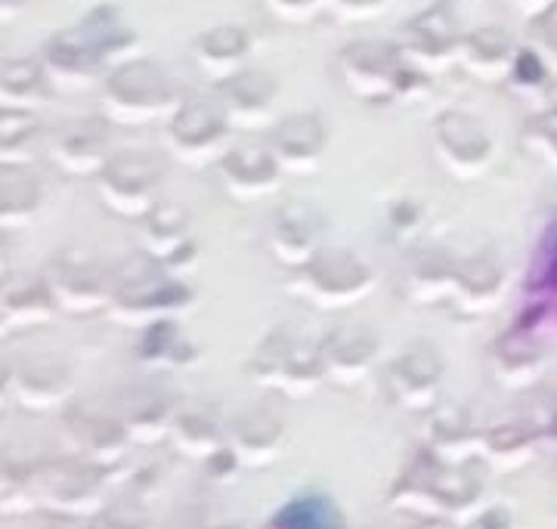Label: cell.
<instances>
[{"instance_id": "cell-1", "label": "cell", "mask_w": 557, "mask_h": 529, "mask_svg": "<svg viewBox=\"0 0 557 529\" xmlns=\"http://www.w3.org/2000/svg\"><path fill=\"white\" fill-rule=\"evenodd\" d=\"M137 35L131 25H124L115 7H97L90 10L78 25L65 28L60 35L44 44L40 62L53 84V90H87L97 81L127 62L134 50Z\"/></svg>"}, {"instance_id": "cell-2", "label": "cell", "mask_w": 557, "mask_h": 529, "mask_svg": "<svg viewBox=\"0 0 557 529\" xmlns=\"http://www.w3.org/2000/svg\"><path fill=\"white\" fill-rule=\"evenodd\" d=\"M174 78L152 59H127L100 84V115L121 127H146L180 109Z\"/></svg>"}, {"instance_id": "cell-3", "label": "cell", "mask_w": 557, "mask_h": 529, "mask_svg": "<svg viewBox=\"0 0 557 529\" xmlns=\"http://www.w3.org/2000/svg\"><path fill=\"white\" fill-rule=\"evenodd\" d=\"M112 279L115 292L109 313L121 325H156L164 319H177L193 307V292L146 251L127 260Z\"/></svg>"}, {"instance_id": "cell-4", "label": "cell", "mask_w": 557, "mask_h": 529, "mask_svg": "<svg viewBox=\"0 0 557 529\" xmlns=\"http://www.w3.org/2000/svg\"><path fill=\"white\" fill-rule=\"evenodd\" d=\"M341 87L366 106H387L399 97L416 94L428 81L412 69L397 44L391 40H354L335 59Z\"/></svg>"}, {"instance_id": "cell-5", "label": "cell", "mask_w": 557, "mask_h": 529, "mask_svg": "<svg viewBox=\"0 0 557 529\" xmlns=\"http://www.w3.org/2000/svg\"><path fill=\"white\" fill-rule=\"evenodd\" d=\"M248 372L263 387L292 396H310L329 378L319 356V344H307L288 329H278L260 341Z\"/></svg>"}, {"instance_id": "cell-6", "label": "cell", "mask_w": 557, "mask_h": 529, "mask_svg": "<svg viewBox=\"0 0 557 529\" xmlns=\"http://www.w3.org/2000/svg\"><path fill=\"white\" fill-rule=\"evenodd\" d=\"M292 288L298 297L322 310H344L372 292V270L344 248H322L307 267L295 273Z\"/></svg>"}, {"instance_id": "cell-7", "label": "cell", "mask_w": 557, "mask_h": 529, "mask_svg": "<svg viewBox=\"0 0 557 529\" xmlns=\"http://www.w3.org/2000/svg\"><path fill=\"white\" fill-rule=\"evenodd\" d=\"M164 171L149 152H115L97 176V198L121 220H143L159 205Z\"/></svg>"}, {"instance_id": "cell-8", "label": "cell", "mask_w": 557, "mask_h": 529, "mask_svg": "<svg viewBox=\"0 0 557 529\" xmlns=\"http://www.w3.org/2000/svg\"><path fill=\"white\" fill-rule=\"evenodd\" d=\"M461 28L449 0H437L434 7L421 10L418 16L399 28V38L394 40L403 59L418 69L421 75H440L449 65H456L461 57Z\"/></svg>"}, {"instance_id": "cell-9", "label": "cell", "mask_w": 557, "mask_h": 529, "mask_svg": "<svg viewBox=\"0 0 557 529\" xmlns=\"http://www.w3.org/2000/svg\"><path fill=\"white\" fill-rule=\"evenodd\" d=\"M168 143L174 156L183 161L201 164L208 158L226 156V139L233 134L230 115L218 97H189L180 102V109L168 118Z\"/></svg>"}, {"instance_id": "cell-10", "label": "cell", "mask_w": 557, "mask_h": 529, "mask_svg": "<svg viewBox=\"0 0 557 529\" xmlns=\"http://www.w3.org/2000/svg\"><path fill=\"white\" fill-rule=\"evenodd\" d=\"M44 282L53 294L60 313L94 316L112 307L115 279L106 273L97 260L78 251L53 257L44 270Z\"/></svg>"}, {"instance_id": "cell-11", "label": "cell", "mask_w": 557, "mask_h": 529, "mask_svg": "<svg viewBox=\"0 0 557 529\" xmlns=\"http://www.w3.org/2000/svg\"><path fill=\"white\" fill-rule=\"evenodd\" d=\"M431 143L443 171L456 180H478L493 164V137L486 124L471 112H440L431 124Z\"/></svg>"}, {"instance_id": "cell-12", "label": "cell", "mask_w": 557, "mask_h": 529, "mask_svg": "<svg viewBox=\"0 0 557 529\" xmlns=\"http://www.w3.org/2000/svg\"><path fill=\"white\" fill-rule=\"evenodd\" d=\"M109 127L112 124L102 115L62 121L44 143V152L60 174L75 180H97L109 164V158L115 156L109 152V139H112Z\"/></svg>"}, {"instance_id": "cell-13", "label": "cell", "mask_w": 557, "mask_h": 529, "mask_svg": "<svg viewBox=\"0 0 557 529\" xmlns=\"http://www.w3.org/2000/svg\"><path fill=\"white\" fill-rule=\"evenodd\" d=\"M325 233H329V223L317 205L285 201L270 223L267 245L278 263H285L298 273L300 267H307L325 248Z\"/></svg>"}, {"instance_id": "cell-14", "label": "cell", "mask_w": 557, "mask_h": 529, "mask_svg": "<svg viewBox=\"0 0 557 529\" xmlns=\"http://www.w3.org/2000/svg\"><path fill=\"white\" fill-rule=\"evenodd\" d=\"M282 174L285 171H282V164L267 143L230 146L226 156L218 161V180L223 193L233 201H242V205L273 196L282 183Z\"/></svg>"}, {"instance_id": "cell-15", "label": "cell", "mask_w": 557, "mask_h": 529, "mask_svg": "<svg viewBox=\"0 0 557 529\" xmlns=\"http://www.w3.org/2000/svg\"><path fill=\"white\" fill-rule=\"evenodd\" d=\"M278 81L263 69H245L239 75L218 84L214 97L223 102L233 131H260L276 124Z\"/></svg>"}, {"instance_id": "cell-16", "label": "cell", "mask_w": 557, "mask_h": 529, "mask_svg": "<svg viewBox=\"0 0 557 529\" xmlns=\"http://www.w3.org/2000/svg\"><path fill=\"white\" fill-rule=\"evenodd\" d=\"M267 146L273 149V156H276L285 174L310 176L317 174L322 156L329 149V131H325L319 115L300 112V115H288L276 121L270 127Z\"/></svg>"}, {"instance_id": "cell-17", "label": "cell", "mask_w": 557, "mask_h": 529, "mask_svg": "<svg viewBox=\"0 0 557 529\" xmlns=\"http://www.w3.org/2000/svg\"><path fill=\"white\" fill-rule=\"evenodd\" d=\"M319 356L329 378L341 384H357L379 362L381 337L369 325L344 322L319 341Z\"/></svg>"}, {"instance_id": "cell-18", "label": "cell", "mask_w": 557, "mask_h": 529, "mask_svg": "<svg viewBox=\"0 0 557 529\" xmlns=\"http://www.w3.org/2000/svg\"><path fill=\"white\" fill-rule=\"evenodd\" d=\"M143 223V251L164 263L171 273L180 263H189L196 257V238H193V220L189 211L177 201H159Z\"/></svg>"}, {"instance_id": "cell-19", "label": "cell", "mask_w": 557, "mask_h": 529, "mask_svg": "<svg viewBox=\"0 0 557 529\" xmlns=\"http://www.w3.org/2000/svg\"><path fill=\"white\" fill-rule=\"evenodd\" d=\"M440 381H443V356L431 341L409 344L387 369V391L409 409L428 406L437 396Z\"/></svg>"}, {"instance_id": "cell-20", "label": "cell", "mask_w": 557, "mask_h": 529, "mask_svg": "<svg viewBox=\"0 0 557 529\" xmlns=\"http://www.w3.org/2000/svg\"><path fill=\"white\" fill-rule=\"evenodd\" d=\"M518 53L520 47L505 28L483 25V28H474L465 35L458 65L480 84H502V81L511 78Z\"/></svg>"}, {"instance_id": "cell-21", "label": "cell", "mask_w": 557, "mask_h": 529, "mask_svg": "<svg viewBox=\"0 0 557 529\" xmlns=\"http://www.w3.org/2000/svg\"><path fill=\"white\" fill-rule=\"evenodd\" d=\"M10 381H13V393L28 409H50V406L62 403L72 391L69 366L60 356H47V353H35V356L20 359L10 372Z\"/></svg>"}, {"instance_id": "cell-22", "label": "cell", "mask_w": 557, "mask_h": 529, "mask_svg": "<svg viewBox=\"0 0 557 529\" xmlns=\"http://www.w3.org/2000/svg\"><path fill=\"white\" fill-rule=\"evenodd\" d=\"M0 313L7 332H28L47 325L60 313L53 294L47 288L44 275L13 273L3 279V297H0Z\"/></svg>"}, {"instance_id": "cell-23", "label": "cell", "mask_w": 557, "mask_h": 529, "mask_svg": "<svg viewBox=\"0 0 557 529\" xmlns=\"http://www.w3.org/2000/svg\"><path fill=\"white\" fill-rule=\"evenodd\" d=\"M248 53H251V38L239 25H214L201 32L193 44V62L205 78L214 81V87L245 72Z\"/></svg>"}, {"instance_id": "cell-24", "label": "cell", "mask_w": 557, "mask_h": 529, "mask_svg": "<svg viewBox=\"0 0 557 529\" xmlns=\"http://www.w3.org/2000/svg\"><path fill=\"white\" fill-rule=\"evenodd\" d=\"M505 292V270L493 255H474L458 260L449 300L461 313L480 316L493 310Z\"/></svg>"}, {"instance_id": "cell-25", "label": "cell", "mask_w": 557, "mask_h": 529, "mask_svg": "<svg viewBox=\"0 0 557 529\" xmlns=\"http://www.w3.org/2000/svg\"><path fill=\"white\" fill-rule=\"evenodd\" d=\"M53 99V84L44 72L40 59H10L0 72V102L3 109L35 112Z\"/></svg>"}, {"instance_id": "cell-26", "label": "cell", "mask_w": 557, "mask_h": 529, "mask_svg": "<svg viewBox=\"0 0 557 529\" xmlns=\"http://www.w3.org/2000/svg\"><path fill=\"white\" fill-rule=\"evenodd\" d=\"M44 205V186L28 168L7 164L0 174V223L3 230H22L38 217Z\"/></svg>"}, {"instance_id": "cell-27", "label": "cell", "mask_w": 557, "mask_h": 529, "mask_svg": "<svg viewBox=\"0 0 557 529\" xmlns=\"http://www.w3.org/2000/svg\"><path fill=\"white\" fill-rule=\"evenodd\" d=\"M458 260L443 248L421 251L412 260L409 273H406V294L418 304H440L449 300L453 292V279H456Z\"/></svg>"}, {"instance_id": "cell-28", "label": "cell", "mask_w": 557, "mask_h": 529, "mask_svg": "<svg viewBox=\"0 0 557 529\" xmlns=\"http://www.w3.org/2000/svg\"><path fill=\"white\" fill-rule=\"evenodd\" d=\"M137 356L146 366H161V369H186L196 362V344L180 329L177 319H164L156 325H146L143 341H139Z\"/></svg>"}, {"instance_id": "cell-29", "label": "cell", "mask_w": 557, "mask_h": 529, "mask_svg": "<svg viewBox=\"0 0 557 529\" xmlns=\"http://www.w3.org/2000/svg\"><path fill=\"white\" fill-rule=\"evenodd\" d=\"M542 356L545 347L539 344V337L527 329H508L505 334H498L496 347H493V362H496V372L511 381V384H523L539 372L542 366Z\"/></svg>"}, {"instance_id": "cell-30", "label": "cell", "mask_w": 557, "mask_h": 529, "mask_svg": "<svg viewBox=\"0 0 557 529\" xmlns=\"http://www.w3.org/2000/svg\"><path fill=\"white\" fill-rule=\"evenodd\" d=\"M177 403L174 396L161 393L159 387H139L131 396V406H127V433H137V436H161L168 428H174V418H177Z\"/></svg>"}, {"instance_id": "cell-31", "label": "cell", "mask_w": 557, "mask_h": 529, "mask_svg": "<svg viewBox=\"0 0 557 529\" xmlns=\"http://www.w3.org/2000/svg\"><path fill=\"white\" fill-rule=\"evenodd\" d=\"M38 143L40 121L35 112H16V109L0 112V158H3V168L7 164L28 168Z\"/></svg>"}, {"instance_id": "cell-32", "label": "cell", "mask_w": 557, "mask_h": 529, "mask_svg": "<svg viewBox=\"0 0 557 529\" xmlns=\"http://www.w3.org/2000/svg\"><path fill=\"white\" fill-rule=\"evenodd\" d=\"M69 428L75 431L78 440L87 443V450L100 452V455H115L124 443V431H127V425H119V421L106 418L102 411H94L90 406H78L72 411Z\"/></svg>"}, {"instance_id": "cell-33", "label": "cell", "mask_w": 557, "mask_h": 529, "mask_svg": "<svg viewBox=\"0 0 557 529\" xmlns=\"http://www.w3.org/2000/svg\"><path fill=\"white\" fill-rule=\"evenodd\" d=\"M171 431L177 436V446H183L189 455H208V452L218 450L220 443L218 418L201 406L177 411Z\"/></svg>"}, {"instance_id": "cell-34", "label": "cell", "mask_w": 557, "mask_h": 529, "mask_svg": "<svg viewBox=\"0 0 557 529\" xmlns=\"http://www.w3.org/2000/svg\"><path fill=\"white\" fill-rule=\"evenodd\" d=\"M278 440H282V428H278L273 418L267 415H248L236 431V450L245 458H255V462H267L273 458Z\"/></svg>"}, {"instance_id": "cell-35", "label": "cell", "mask_w": 557, "mask_h": 529, "mask_svg": "<svg viewBox=\"0 0 557 529\" xmlns=\"http://www.w3.org/2000/svg\"><path fill=\"white\" fill-rule=\"evenodd\" d=\"M520 146L539 161L557 164V109H542L523 124Z\"/></svg>"}, {"instance_id": "cell-36", "label": "cell", "mask_w": 557, "mask_h": 529, "mask_svg": "<svg viewBox=\"0 0 557 529\" xmlns=\"http://www.w3.org/2000/svg\"><path fill=\"white\" fill-rule=\"evenodd\" d=\"M278 529H341L335 508L322 499H300L282 510Z\"/></svg>"}, {"instance_id": "cell-37", "label": "cell", "mask_w": 557, "mask_h": 529, "mask_svg": "<svg viewBox=\"0 0 557 529\" xmlns=\"http://www.w3.org/2000/svg\"><path fill=\"white\" fill-rule=\"evenodd\" d=\"M263 10L285 25H307L325 10V0H260Z\"/></svg>"}, {"instance_id": "cell-38", "label": "cell", "mask_w": 557, "mask_h": 529, "mask_svg": "<svg viewBox=\"0 0 557 529\" xmlns=\"http://www.w3.org/2000/svg\"><path fill=\"white\" fill-rule=\"evenodd\" d=\"M508 81L518 87H527V90H545V84L552 78H548V65H545L539 50H520Z\"/></svg>"}, {"instance_id": "cell-39", "label": "cell", "mask_w": 557, "mask_h": 529, "mask_svg": "<svg viewBox=\"0 0 557 529\" xmlns=\"http://www.w3.org/2000/svg\"><path fill=\"white\" fill-rule=\"evenodd\" d=\"M530 38L536 44L533 50L557 59V0H552L539 16L530 20Z\"/></svg>"}, {"instance_id": "cell-40", "label": "cell", "mask_w": 557, "mask_h": 529, "mask_svg": "<svg viewBox=\"0 0 557 529\" xmlns=\"http://www.w3.org/2000/svg\"><path fill=\"white\" fill-rule=\"evenodd\" d=\"M391 0H325V10L344 22H369L387 10Z\"/></svg>"}, {"instance_id": "cell-41", "label": "cell", "mask_w": 557, "mask_h": 529, "mask_svg": "<svg viewBox=\"0 0 557 529\" xmlns=\"http://www.w3.org/2000/svg\"><path fill=\"white\" fill-rule=\"evenodd\" d=\"M412 208H416L412 201H399L397 208L391 211V226H394L397 233L406 235L409 233L406 226H412V230H418V226H421V217L412 214Z\"/></svg>"}, {"instance_id": "cell-42", "label": "cell", "mask_w": 557, "mask_h": 529, "mask_svg": "<svg viewBox=\"0 0 557 529\" xmlns=\"http://www.w3.org/2000/svg\"><path fill=\"white\" fill-rule=\"evenodd\" d=\"M102 529H146V520L134 510H112Z\"/></svg>"}, {"instance_id": "cell-43", "label": "cell", "mask_w": 557, "mask_h": 529, "mask_svg": "<svg viewBox=\"0 0 557 529\" xmlns=\"http://www.w3.org/2000/svg\"><path fill=\"white\" fill-rule=\"evenodd\" d=\"M542 102H545V109H557V78H552L545 84V90H542Z\"/></svg>"}, {"instance_id": "cell-44", "label": "cell", "mask_w": 557, "mask_h": 529, "mask_svg": "<svg viewBox=\"0 0 557 529\" xmlns=\"http://www.w3.org/2000/svg\"><path fill=\"white\" fill-rule=\"evenodd\" d=\"M515 3H518L520 10H530L533 16H539V13H542V10H545L552 0H515Z\"/></svg>"}, {"instance_id": "cell-45", "label": "cell", "mask_w": 557, "mask_h": 529, "mask_svg": "<svg viewBox=\"0 0 557 529\" xmlns=\"http://www.w3.org/2000/svg\"><path fill=\"white\" fill-rule=\"evenodd\" d=\"M0 3H3V20H13L28 0H0Z\"/></svg>"}, {"instance_id": "cell-46", "label": "cell", "mask_w": 557, "mask_h": 529, "mask_svg": "<svg viewBox=\"0 0 557 529\" xmlns=\"http://www.w3.org/2000/svg\"><path fill=\"white\" fill-rule=\"evenodd\" d=\"M548 279H552V282H555V288H557V257H555V267H552V270H548Z\"/></svg>"}]
</instances>
